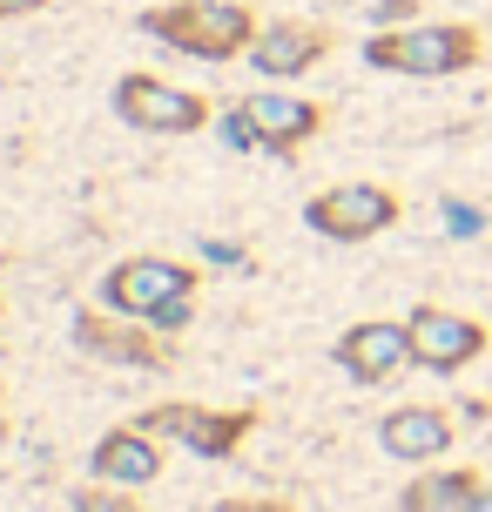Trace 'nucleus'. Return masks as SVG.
Here are the masks:
<instances>
[{"label":"nucleus","instance_id":"16","mask_svg":"<svg viewBox=\"0 0 492 512\" xmlns=\"http://www.w3.org/2000/svg\"><path fill=\"white\" fill-rule=\"evenodd\" d=\"M371 21L378 27H405V21H418V0H371Z\"/></svg>","mask_w":492,"mask_h":512},{"label":"nucleus","instance_id":"1","mask_svg":"<svg viewBox=\"0 0 492 512\" xmlns=\"http://www.w3.org/2000/svg\"><path fill=\"white\" fill-rule=\"evenodd\" d=\"M479 54H486V41H479L472 21H405V27H378L364 41V61L378 75H405V81L466 75Z\"/></svg>","mask_w":492,"mask_h":512},{"label":"nucleus","instance_id":"12","mask_svg":"<svg viewBox=\"0 0 492 512\" xmlns=\"http://www.w3.org/2000/svg\"><path fill=\"white\" fill-rule=\"evenodd\" d=\"M378 452L398 465H439L452 452V418L439 405H398L378 425Z\"/></svg>","mask_w":492,"mask_h":512},{"label":"nucleus","instance_id":"6","mask_svg":"<svg viewBox=\"0 0 492 512\" xmlns=\"http://www.w3.org/2000/svg\"><path fill=\"white\" fill-rule=\"evenodd\" d=\"M115 115H122V128H142V135H203L209 128L203 95H189V88L149 75V68H129L115 81Z\"/></svg>","mask_w":492,"mask_h":512},{"label":"nucleus","instance_id":"14","mask_svg":"<svg viewBox=\"0 0 492 512\" xmlns=\"http://www.w3.org/2000/svg\"><path fill=\"white\" fill-rule=\"evenodd\" d=\"M492 486L472 465H418V479L398 492V512H486Z\"/></svg>","mask_w":492,"mask_h":512},{"label":"nucleus","instance_id":"8","mask_svg":"<svg viewBox=\"0 0 492 512\" xmlns=\"http://www.w3.org/2000/svg\"><path fill=\"white\" fill-rule=\"evenodd\" d=\"M331 358H337L344 378L391 384L405 364H418V344H412V324H405V317H358V324H344V331H337Z\"/></svg>","mask_w":492,"mask_h":512},{"label":"nucleus","instance_id":"18","mask_svg":"<svg viewBox=\"0 0 492 512\" xmlns=\"http://www.w3.org/2000/svg\"><path fill=\"white\" fill-rule=\"evenodd\" d=\"M48 0H0V21H27V14H41Z\"/></svg>","mask_w":492,"mask_h":512},{"label":"nucleus","instance_id":"2","mask_svg":"<svg viewBox=\"0 0 492 512\" xmlns=\"http://www.w3.org/2000/svg\"><path fill=\"white\" fill-rule=\"evenodd\" d=\"M196 290H203V277L176 256H122L102 270V304L122 317H142L156 331H182L196 317Z\"/></svg>","mask_w":492,"mask_h":512},{"label":"nucleus","instance_id":"4","mask_svg":"<svg viewBox=\"0 0 492 512\" xmlns=\"http://www.w3.org/2000/svg\"><path fill=\"white\" fill-rule=\"evenodd\" d=\"M135 425L156 438H176L182 452H196V459L223 465L243 452V438L257 432V405H230V411H209V405H149L135 411Z\"/></svg>","mask_w":492,"mask_h":512},{"label":"nucleus","instance_id":"3","mask_svg":"<svg viewBox=\"0 0 492 512\" xmlns=\"http://www.w3.org/2000/svg\"><path fill=\"white\" fill-rule=\"evenodd\" d=\"M135 27L156 34L162 48L196 54V61H236V54H250L263 21L236 0H169V7H149Z\"/></svg>","mask_w":492,"mask_h":512},{"label":"nucleus","instance_id":"17","mask_svg":"<svg viewBox=\"0 0 492 512\" xmlns=\"http://www.w3.org/2000/svg\"><path fill=\"white\" fill-rule=\"evenodd\" d=\"M209 512H297L290 499H216Z\"/></svg>","mask_w":492,"mask_h":512},{"label":"nucleus","instance_id":"9","mask_svg":"<svg viewBox=\"0 0 492 512\" xmlns=\"http://www.w3.org/2000/svg\"><path fill=\"white\" fill-rule=\"evenodd\" d=\"M236 108H243V122L257 128L263 155H297L304 142L324 135V122H331L324 102H311V95H284V88H257V95H243Z\"/></svg>","mask_w":492,"mask_h":512},{"label":"nucleus","instance_id":"19","mask_svg":"<svg viewBox=\"0 0 492 512\" xmlns=\"http://www.w3.org/2000/svg\"><path fill=\"white\" fill-rule=\"evenodd\" d=\"M0 438H7V418H0Z\"/></svg>","mask_w":492,"mask_h":512},{"label":"nucleus","instance_id":"11","mask_svg":"<svg viewBox=\"0 0 492 512\" xmlns=\"http://www.w3.org/2000/svg\"><path fill=\"white\" fill-rule=\"evenodd\" d=\"M331 54V27H317V21H263L257 27V41H250V68L257 75H277V81H297V75H311L317 61Z\"/></svg>","mask_w":492,"mask_h":512},{"label":"nucleus","instance_id":"15","mask_svg":"<svg viewBox=\"0 0 492 512\" xmlns=\"http://www.w3.org/2000/svg\"><path fill=\"white\" fill-rule=\"evenodd\" d=\"M68 512H142L122 486H108V479H88V486L68 492Z\"/></svg>","mask_w":492,"mask_h":512},{"label":"nucleus","instance_id":"13","mask_svg":"<svg viewBox=\"0 0 492 512\" xmlns=\"http://www.w3.org/2000/svg\"><path fill=\"white\" fill-rule=\"evenodd\" d=\"M162 472V438L142 432V425H108L88 452V479H108V486H149Z\"/></svg>","mask_w":492,"mask_h":512},{"label":"nucleus","instance_id":"7","mask_svg":"<svg viewBox=\"0 0 492 512\" xmlns=\"http://www.w3.org/2000/svg\"><path fill=\"white\" fill-rule=\"evenodd\" d=\"M169 331L142 324V317H122V310H75V351L102 364H129V371H169L176 351L162 344Z\"/></svg>","mask_w":492,"mask_h":512},{"label":"nucleus","instance_id":"10","mask_svg":"<svg viewBox=\"0 0 492 512\" xmlns=\"http://www.w3.org/2000/svg\"><path fill=\"white\" fill-rule=\"evenodd\" d=\"M405 324H412L418 364H425V371H439V378L466 371L472 358H486V344H492L486 324H472V317H459V310H439V304H418Z\"/></svg>","mask_w":492,"mask_h":512},{"label":"nucleus","instance_id":"5","mask_svg":"<svg viewBox=\"0 0 492 512\" xmlns=\"http://www.w3.org/2000/svg\"><path fill=\"white\" fill-rule=\"evenodd\" d=\"M398 216H405V203H398L391 182H331V189H317L304 203V223L317 236H331V243H371Z\"/></svg>","mask_w":492,"mask_h":512}]
</instances>
